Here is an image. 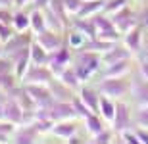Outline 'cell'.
Returning a JSON list of instances; mask_svg holds the SVG:
<instances>
[{
  "label": "cell",
  "instance_id": "603a6c76",
  "mask_svg": "<svg viewBox=\"0 0 148 144\" xmlns=\"http://www.w3.org/2000/svg\"><path fill=\"white\" fill-rule=\"evenodd\" d=\"M75 123H58V125H54L52 127V133L56 134V136H62V139H71L73 134H75Z\"/></svg>",
  "mask_w": 148,
  "mask_h": 144
},
{
  "label": "cell",
  "instance_id": "5bb4252c",
  "mask_svg": "<svg viewBox=\"0 0 148 144\" xmlns=\"http://www.w3.org/2000/svg\"><path fill=\"white\" fill-rule=\"evenodd\" d=\"M38 42L46 50H50V52H54V50H58L62 46V39L54 31H42V33H38Z\"/></svg>",
  "mask_w": 148,
  "mask_h": 144
},
{
  "label": "cell",
  "instance_id": "d590c367",
  "mask_svg": "<svg viewBox=\"0 0 148 144\" xmlns=\"http://www.w3.org/2000/svg\"><path fill=\"white\" fill-rule=\"evenodd\" d=\"M81 4H83V0H64L66 12H69V14H77L81 10Z\"/></svg>",
  "mask_w": 148,
  "mask_h": 144
},
{
  "label": "cell",
  "instance_id": "83f0119b",
  "mask_svg": "<svg viewBox=\"0 0 148 144\" xmlns=\"http://www.w3.org/2000/svg\"><path fill=\"white\" fill-rule=\"evenodd\" d=\"M50 90H52V96H54L56 100H69L71 98V92H69V87H64V85H58V83H52L50 81Z\"/></svg>",
  "mask_w": 148,
  "mask_h": 144
},
{
  "label": "cell",
  "instance_id": "6da1fadb",
  "mask_svg": "<svg viewBox=\"0 0 148 144\" xmlns=\"http://www.w3.org/2000/svg\"><path fill=\"white\" fill-rule=\"evenodd\" d=\"M100 67V58L96 52H88V50H83L79 58H77V63H75V73L77 77L81 79V81H88V79L92 77V73L96 71Z\"/></svg>",
  "mask_w": 148,
  "mask_h": 144
},
{
  "label": "cell",
  "instance_id": "60d3db41",
  "mask_svg": "<svg viewBox=\"0 0 148 144\" xmlns=\"http://www.w3.org/2000/svg\"><path fill=\"white\" fill-rule=\"evenodd\" d=\"M0 23H6V25H12L14 23V14H10L8 10H0Z\"/></svg>",
  "mask_w": 148,
  "mask_h": 144
},
{
  "label": "cell",
  "instance_id": "f6af8a7d",
  "mask_svg": "<svg viewBox=\"0 0 148 144\" xmlns=\"http://www.w3.org/2000/svg\"><path fill=\"white\" fill-rule=\"evenodd\" d=\"M140 73H143L144 77H148V63H143V66H140Z\"/></svg>",
  "mask_w": 148,
  "mask_h": 144
},
{
  "label": "cell",
  "instance_id": "681fc988",
  "mask_svg": "<svg viewBox=\"0 0 148 144\" xmlns=\"http://www.w3.org/2000/svg\"><path fill=\"white\" fill-rule=\"evenodd\" d=\"M144 25H146V27H148V12H146V14H144Z\"/></svg>",
  "mask_w": 148,
  "mask_h": 144
},
{
  "label": "cell",
  "instance_id": "30bf717a",
  "mask_svg": "<svg viewBox=\"0 0 148 144\" xmlns=\"http://www.w3.org/2000/svg\"><path fill=\"white\" fill-rule=\"evenodd\" d=\"M23 113H25V110L19 106L17 100H14L12 96H10V98H6V102H4V119H8V121L19 125V123L23 121Z\"/></svg>",
  "mask_w": 148,
  "mask_h": 144
},
{
  "label": "cell",
  "instance_id": "277c9868",
  "mask_svg": "<svg viewBox=\"0 0 148 144\" xmlns=\"http://www.w3.org/2000/svg\"><path fill=\"white\" fill-rule=\"evenodd\" d=\"M112 21H114L117 31H125L127 33L129 29H133V25H137V17H135V12H133L129 6H123L121 10L114 12Z\"/></svg>",
  "mask_w": 148,
  "mask_h": 144
},
{
  "label": "cell",
  "instance_id": "4316f807",
  "mask_svg": "<svg viewBox=\"0 0 148 144\" xmlns=\"http://www.w3.org/2000/svg\"><path fill=\"white\" fill-rule=\"evenodd\" d=\"M92 23L96 25V33L98 31H112V29H115V25H114V21H112L110 17H106V16H94L92 17Z\"/></svg>",
  "mask_w": 148,
  "mask_h": 144
},
{
  "label": "cell",
  "instance_id": "7a4b0ae2",
  "mask_svg": "<svg viewBox=\"0 0 148 144\" xmlns=\"http://www.w3.org/2000/svg\"><path fill=\"white\" fill-rule=\"evenodd\" d=\"M131 89L129 83L121 77H104L98 85V92H102L104 96H110V98H119Z\"/></svg>",
  "mask_w": 148,
  "mask_h": 144
},
{
  "label": "cell",
  "instance_id": "8fae6325",
  "mask_svg": "<svg viewBox=\"0 0 148 144\" xmlns=\"http://www.w3.org/2000/svg\"><path fill=\"white\" fill-rule=\"evenodd\" d=\"M79 98L88 106L90 111H100V94L96 89H90V87H83L81 92H79Z\"/></svg>",
  "mask_w": 148,
  "mask_h": 144
},
{
  "label": "cell",
  "instance_id": "d4e9b609",
  "mask_svg": "<svg viewBox=\"0 0 148 144\" xmlns=\"http://www.w3.org/2000/svg\"><path fill=\"white\" fill-rule=\"evenodd\" d=\"M31 29H33L37 35L42 33V31H46V19H44L42 12L38 10V8L31 14Z\"/></svg>",
  "mask_w": 148,
  "mask_h": 144
},
{
  "label": "cell",
  "instance_id": "836d02e7",
  "mask_svg": "<svg viewBox=\"0 0 148 144\" xmlns=\"http://www.w3.org/2000/svg\"><path fill=\"white\" fill-rule=\"evenodd\" d=\"M127 2H129V0H110V2H106V4H104V12L114 14V12L121 10L123 6H127Z\"/></svg>",
  "mask_w": 148,
  "mask_h": 144
},
{
  "label": "cell",
  "instance_id": "ac0fdd59",
  "mask_svg": "<svg viewBox=\"0 0 148 144\" xmlns=\"http://www.w3.org/2000/svg\"><path fill=\"white\" fill-rule=\"evenodd\" d=\"M127 69H129V58H127V60L114 61V63H108V69L102 71V75H104V77H121Z\"/></svg>",
  "mask_w": 148,
  "mask_h": 144
},
{
  "label": "cell",
  "instance_id": "4dcf8cb0",
  "mask_svg": "<svg viewBox=\"0 0 148 144\" xmlns=\"http://www.w3.org/2000/svg\"><path fill=\"white\" fill-rule=\"evenodd\" d=\"M87 129L90 131V133H100L102 131V121H100V117L94 113V111H90L87 115Z\"/></svg>",
  "mask_w": 148,
  "mask_h": 144
},
{
  "label": "cell",
  "instance_id": "9c48e42d",
  "mask_svg": "<svg viewBox=\"0 0 148 144\" xmlns=\"http://www.w3.org/2000/svg\"><path fill=\"white\" fill-rule=\"evenodd\" d=\"M69 60H71V54H69V50H67V48L60 46L58 50H54V54L48 56L52 73H62L64 69H66V66L69 63Z\"/></svg>",
  "mask_w": 148,
  "mask_h": 144
},
{
  "label": "cell",
  "instance_id": "1f68e13d",
  "mask_svg": "<svg viewBox=\"0 0 148 144\" xmlns=\"http://www.w3.org/2000/svg\"><path fill=\"white\" fill-rule=\"evenodd\" d=\"M67 42H69V46H71V48H79L81 50L83 46H85V42H87V40H85V35L81 33V31H73V33H69V40H67Z\"/></svg>",
  "mask_w": 148,
  "mask_h": 144
},
{
  "label": "cell",
  "instance_id": "c3c4849f",
  "mask_svg": "<svg viewBox=\"0 0 148 144\" xmlns=\"http://www.w3.org/2000/svg\"><path fill=\"white\" fill-rule=\"evenodd\" d=\"M0 142H8V134L0 133Z\"/></svg>",
  "mask_w": 148,
  "mask_h": 144
},
{
  "label": "cell",
  "instance_id": "cb8c5ba5",
  "mask_svg": "<svg viewBox=\"0 0 148 144\" xmlns=\"http://www.w3.org/2000/svg\"><path fill=\"white\" fill-rule=\"evenodd\" d=\"M75 29L81 31L85 37H88V39H96V25H94L92 21H87L85 17H81L79 21H75Z\"/></svg>",
  "mask_w": 148,
  "mask_h": 144
},
{
  "label": "cell",
  "instance_id": "ffe728a7",
  "mask_svg": "<svg viewBox=\"0 0 148 144\" xmlns=\"http://www.w3.org/2000/svg\"><path fill=\"white\" fill-rule=\"evenodd\" d=\"M143 33H140V27H133L127 31L125 35V44L127 48H131V50H138L140 46H143Z\"/></svg>",
  "mask_w": 148,
  "mask_h": 144
},
{
  "label": "cell",
  "instance_id": "ba28073f",
  "mask_svg": "<svg viewBox=\"0 0 148 144\" xmlns=\"http://www.w3.org/2000/svg\"><path fill=\"white\" fill-rule=\"evenodd\" d=\"M131 125V111L127 108V104L123 102H117L115 104V117H114V129L117 133H123L127 131Z\"/></svg>",
  "mask_w": 148,
  "mask_h": 144
},
{
  "label": "cell",
  "instance_id": "52a82bcc",
  "mask_svg": "<svg viewBox=\"0 0 148 144\" xmlns=\"http://www.w3.org/2000/svg\"><path fill=\"white\" fill-rule=\"evenodd\" d=\"M29 44H31V35L25 33V31H19V35H12L10 39L4 42L2 52H4L6 56H10V54H14V52H17V50L29 46Z\"/></svg>",
  "mask_w": 148,
  "mask_h": 144
},
{
  "label": "cell",
  "instance_id": "bcb514c9",
  "mask_svg": "<svg viewBox=\"0 0 148 144\" xmlns=\"http://www.w3.org/2000/svg\"><path fill=\"white\" fill-rule=\"evenodd\" d=\"M48 2H50V0H37V8L40 10V8H42V6H46Z\"/></svg>",
  "mask_w": 148,
  "mask_h": 144
},
{
  "label": "cell",
  "instance_id": "7402d4cb",
  "mask_svg": "<svg viewBox=\"0 0 148 144\" xmlns=\"http://www.w3.org/2000/svg\"><path fill=\"white\" fill-rule=\"evenodd\" d=\"M100 113H102V117H106L108 121H114L115 102H112L110 96H102V98H100Z\"/></svg>",
  "mask_w": 148,
  "mask_h": 144
},
{
  "label": "cell",
  "instance_id": "f35d334b",
  "mask_svg": "<svg viewBox=\"0 0 148 144\" xmlns=\"http://www.w3.org/2000/svg\"><path fill=\"white\" fill-rule=\"evenodd\" d=\"M14 127H16V123L8 121V119H0V133L10 134V133H14Z\"/></svg>",
  "mask_w": 148,
  "mask_h": 144
},
{
  "label": "cell",
  "instance_id": "ab89813d",
  "mask_svg": "<svg viewBox=\"0 0 148 144\" xmlns=\"http://www.w3.org/2000/svg\"><path fill=\"white\" fill-rule=\"evenodd\" d=\"M12 27L10 25H6V23H0V40H2V42H6V40L10 39L12 37Z\"/></svg>",
  "mask_w": 148,
  "mask_h": 144
},
{
  "label": "cell",
  "instance_id": "74e56055",
  "mask_svg": "<svg viewBox=\"0 0 148 144\" xmlns=\"http://www.w3.org/2000/svg\"><path fill=\"white\" fill-rule=\"evenodd\" d=\"M114 139V134L110 133V131H104V129H102V131H100V133H96V136H94V142H110V140Z\"/></svg>",
  "mask_w": 148,
  "mask_h": 144
},
{
  "label": "cell",
  "instance_id": "f1b7e54d",
  "mask_svg": "<svg viewBox=\"0 0 148 144\" xmlns=\"http://www.w3.org/2000/svg\"><path fill=\"white\" fill-rule=\"evenodd\" d=\"M12 25H14L17 31H25V29L31 25V17H29L27 14H23V12H17V14H14V23H12Z\"/></svg>",
  "mask_w": 148,
  "mask_h": 144
},
{
  "label": "cell",
  "instance_id": "7bdbcfd3",
  "mask_svg": "<svg viewBox=\"0 0 148 144\" xmlns=\"http://www.w3.org/2000/svg\"><path fill=\"white\" fill-rule=\"evenodd\" d=\"M135 134H137L138 142H148V131H144V127H138L135 131Z\"/></svg>",
  "mask_w": 148,
  "mask_h": 144
},
{
  "label": "cell",
  "instance_id": "f907efd6",
  "mask_svg": "<svg viewBox=\"0 0 148 144\" xmlns=\"http://www.w3.org/2000/svg\"><path fill=\"white\" fill-rule=\"evenodd\" d=\"M0 42H2V40H0ZM0 52H2V44H0Z\"/></svg>",
  "mask_w": 148,
  "mask_h": 144
},
{
  "label": "cell",
  "instance_id": "7dc6e473",
  "mask_svg": "<svg viewBox=\"0 0 148 144\" xmlns=\"http://www.w3.org/2000/svg\"><path fill=\"white\" fill-rule=\"evenodd\" d=\"M27 2H29V0H14V4H16V6H19V8H21V6H25Z\"/></svg>",
  "mask_w": 148,
  "mask_h": 144
},
{
  "label": "cell",
  "instance_id": "b9f144b4",
  "mask_svg": "<svg viewBox=\"0 0 148 144\" xmlns=\"http://www.w3.org/2000/svg\"><path fill=\"white\" fill-rule=\"evenodd\" d=\"M121 140H123V142H138L137 134L129 133V131H123V133H121Z\"/></svg>",
  "mask_w": 148,
  "mask_h": 144
},
{
  "label": "cell",
  "instance_id": "8992f818",
  "mask_svg": "<svg viewBox=\"0 0 148 144\" xmlns=\"http://www.w3.org/2000/svg\"><path fill=\"white\" fill-rule=\"evenodd\" d=\"M10 58L14 60V71H16V77L17 79H23V75H25V71L29 69V60H31V48L29 46H25V48L17 50V52H14V54H10Z\"/></svg>",
  "mask_w": 148,
  "mask_h": 144
},
{
  "label": "cell",
  "instance_id": "ee69618b",
  "mask_svg": "<svg viewBox=\"0 0 148 144\" xmlns=\"http://www.w3.org/2000/svg\"><path fill=\"white\" fill-rule=\"evenodd\" d=\"M12 4H14V0H0V6L2 8H10Z\"/></svg>",
  "mask_w": 148,
  "mask_h": 144
},
{
  "label": "cell",
  "instance_id": "5b68a950",
  "mask_svg": "<svg viewBox=\"0 0 148 144\" xmlns=\"http://www.w3.org/2000/svg\"><path fill=\"white\" fill-rule=\"evenodd\" d=\"M25 89H27V92L31 94V98L35 100V104H37L38 108H44V106L52 104L56 100L54 96H52V90L42 87V85H25Z\"/></svg>",
  "mask_w": 148,
  "mask_h": 144
},
{
  "label": "cell",
  "instance_id": "44dd1931",
  "mask_svg": "<svg viewBox=\"0 0 148 144\" xmlns=\"http://www.w3.org/2000/svg\"><path fill=\"white\" fill-rule=\"evenodd\" d=\"M112 42L110 40H104V39H90L85 42V46H83L81 50H88V52H108V50L112 48Z\"/></svg>",
  "mask_w": 148,
  "mask_h": 144
},
{
  "label": "cell",
  "instance_id": "d6986e66",
  "mask_svg": "<svg viewBox=\"0 0 148 144\" xmlns=\"http://www.w3.org/2000/svg\"><path fill=\"white\" fill-rule=\"evenodd\" d=\"M100 8H104V2H102V0H83L81 10L77 12V16L79 17H88V16H92V14H96Z\"/></svg>",
  "mask_w": 148,
  "mask_h": 144
},
{
  "label": "cell",
  "instance_id": "816d5d0a",
  "mask_svg": "<svg viewBox=\"0 0 148 144\" xmlns=\"http://www.w3.org/2000/svg\"><path fill=\"white\" fill-rule=\"evenodd\" d=\"M146 54H148V52H146Z\"/></svg>",
  "mask_w": 148,
  "mask_h": 144
},
{
  "label": "cell",
  "instance_id": "7c38bea8",
  "mask_svg": "<svg viewBox=\"0 0 148 144\" xmlns=\"http://www.w3.org/2000/svg\"><path fill=\"white\" fill-rule=\"evenodd\" d=\"M8 94H10L14 100H17V102H19V106H21L25 111H31L35 106H37V104H35V100L31 98V94L27 92V89H25V87H21V89L14 87V89H12Z\"/></svg>",
  "mask_w": 148,
  "mask_h": 144
},
{
  "label": "cell",
  "instance_id": "d6a6232c",
  "mask_svg": "<svg viewBox=\"0 0 148 144\" xmlns=\"http://www.w3.org/2000/svg\"><path fill=\"white\" fill-rule=\"evenodd\" d=\"M14 60L10 56H0V73H14Z\"/></svg>",
  "mask_w": 148,
  "mask_h": 144
},
{
  "label": "cell",
  "instance_id": "e0dca14e",
  "mask_svg": "<svg viewBox=\"0 0 148 144\" xmlns=\"http://www.w3.org/2000/svg\"><path fill=\"white\" fill-rule=\"evenodd\" d=\"M127 58H129V50L127 48H123V46H112L108 52H104L102 61H106V63H114V61L127 60Z\"/></svg>",
  "mask_w": 148,
  "mask_h": 144
},
{
  "label": "cell",
  "instance_id": "484cf974",
  "mask_svg": "<svg viewBox=\"0 0 148 144\" xmlns=\"http://www.w3.org/2000/svg\"><path fill=\"white\" fill-rule=\"evenodd\" d=\"M60 77H62V83L66 85V87H69V89H77L79 83H81V79L77 77L75 69H64L60 73Z\"/></svg>",
  "mask_w": 148,
  "mask_h": 144
},
{
  "label": "cell",
  "instance_id": "3957f363",
  "mask_svg": "<svg viewBox=\"0 0 148 144\" xmlns=\"http://www.w3.org/2000/svg\"><path fill=\"white\" fill-rule=\"evenodd\" d=\"M21 81H23V85H50V81H52V69L35 63L33 67H29L27 71H25Z\"/></svg>",
  "mask_w": 148,
  "mask_h": 144
},
{
  "label": "cell",
  "instance_id": "e575fe53",
  "mask_svg": "<svg viewBox=\"0 0 148 144\" xmlns=\"http://www.w3.org/2000/svg\"><path fill=\"white\" fill-rule=\"evenodd\" d=\"M71 104H73V108H75V111H77V115H85L87 117L88 113H90V110H88V106L83 102L81 98H73L71 100Z\"/></svg>",
  "mask_w": 148,
  "mask_h": 144
},
{
  "label": "cell",
  "instance_id": "4fadbf2b",
  "mask_svg": "<svg viewBox=\"0 0 148 144\" xmlns=\"http://www.w3.org/2000/svg\"><path fill=\"white\" fill-rule=\"evenodd\" d=\"M131 92H133V98L140 106H148V81L135 79V83L131 85Z\"/></svg>",
  "mask_w": 148,
  "mask_h": 144
},
{
  "label": "cell",
  "instance_id": "2e32d148",
  "mask_svg": "<svg viewBox=\"0 0 148 144\" xmlns=\"http://www.w3.org/2000/svg\"><path fill=\"white\" fill-rule=\"evenodd\" d=\"M29 48H31V61H33V63L44 66V63L48 61V54H46L48 50L44 48L38 40H37V42H31V44H29Z\"/></svg>",
  "mask_w": 148,
  "mask_h": 144
},
{
  "label": "cell",
  "instance_id": "8d00e7d4",
  "mask_svg": "<svg viewBox=\"0 0 148 144\" xmlns=\"http://www.w3.org/2000/svg\"><path fill=\"white\" fill-rule=\"evenodd\" d=\"M135 119H137L138 127H144V129L148 127V106H146V108H143V110H138V113H137Z\"/></svg>",
  "mask_w": 148,
  "mask_h": 144
},
{
  "label": "cell",
  "instance_id": "f546056e",
  "mask_svg": "<svg viewBox=\"0 0 148 144\" xmlns=\"http://www.w3.org/2000/svg\"><path fill=\"white\" fill-rule=\"evenodd\" d=\"M16 87V75L14 73H0V90L10 92Z\"/></svg>",
  "mask_w": 148,
  "mask_h": 144
},
{
  "label": "cell",
  "instance_id": "9a60e30c",
  "mask_svg": "<svg viewBox=\"0 0 148 144\" xmlns=\"http://www.w3.org/2000/svg\"><path fill=\"white\" fill-rule=\"evenodd\" d=\"M37 136H38V129L35 127V125H31V127L19 129V131L16 133V136H14V142H17V144H31V142L37 140Z\"/></svg>",
  "mask_w": 148,
  "mask_h": 144
}]
</instances>
